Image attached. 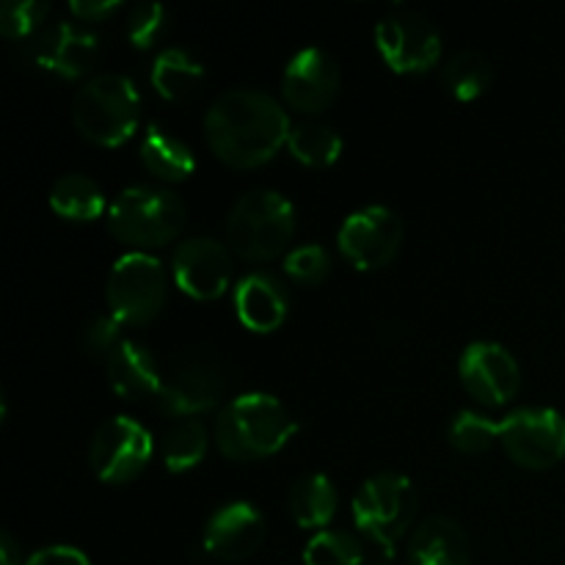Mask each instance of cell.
<instances>
[{"instance_id":"obj_33","label":"cell","mask_w":565,"mask_h":565,"mask_svg":"<svg viewBox=\"0 0 565 565\" xmlns=\"http://www.w3.org/2000/svg\"><path fill=\"white\" fill-rule=\"evenodd\" d=\"M121 340H125L121 337V323L114 315H97L81 334L83 351L92 353V356H108Z\"/></svg>"},{"instance_id":"obj_34","label":"cell","mask_w":565,"mask_h":565,"mask_svg":"<svg viewBox=\"0 0 565 565\" xmlns=\"http://www.w3.org/2000/svg\"><path fill=\"white\" fill-rule=\"evenodd\" d=\"M25 565H92L88 557L83 555L81 550L75 546H64V544H55V546H44V550L33 552L28 557Z\"/></svg>"},{"instance_id":"obj_28","label":"cell","mask_w":565,"mask_h":565,"mask_svg":"<svg viewBox=\"0 0 565 565\" xmlns=\"http://www.w3.org/2000/svg\"><path fill=\"white\" fill-rule=\"evenodd\" d=\"M447 436H450V445L463 456H483L500 441V423L486 417L483 412L463 408L452 417Z\"/></svg>"},{"instance_id":"obj_18","label":"cell","mask_w":565,"mask_h":565,"mask_svg":"<svg viewBox=\"0 0 565 565\" xmlns=\"http://www.w3.org/2000/svg\"><path fill=\"white\" fill-rule=\"evenodd\" d=\"M235 309L237 318L246 329L268 334L279 329L290 309V292L285 281L270 270H254L243 276L235 287Z\"/></svg>"},{"instance_id":"obj_36","label":"cell","mask_w":565,"mask_h":565,"mask_svg":"<svg viewBox=\"0 0 565 565\" xmlns=\"http://www.w3.org/2000/svg\"><path fill=\"white\" fill-rule=\"evenodd\" d=\"M22 557H20V546H17V541L11 539V533H0V565H20Z\"/></svg>"},{"instance_id":"obj_15","label":"cell","mask_w":565,"mask_h":565,"mask_svg":"<svg viewBox=\"0 0 565 565\" xmlns=\"http://www.w3.org/2000/svg\"><path fill=\"white\" fill-rule=\"evenodd\" d=\"M224 395V375L218 364L210 359L193 356L182 359L174 370L163 379L154 403L169 417H196L218 406Z\"/></svg>"},{"instance_id":"obj_14","label":"cell","mask_w":565,"mask_h":565,"mask_svg":"<svg viewBox=\"0 0 565 565\" xmlns=\"http://www.w3.org/2000/svg\"><path fill=\"white\" fill-rule=\"evenodd\" d=\"M171 274L185 296L213 301L232 281V254L215 237H185L171 257Z\"/></svg>"},{"instance_id":"obj_20","label":"cell","mask_w":565,"mask_h":565,"mask_svg":"<svg viewBox=\"0 0 565 565\" xmlns=\"http://www.w3.org/2000/svg\"><path fill=\"white\" fill-rule=\"evenodd\" d=\"M105 373H108V384L114 386L116 395L127 397V401L154 397L163 384L152 351L138 340H121L105 356Z\"/></svg>"},{"instance_id":"obj_11","label":"cell","mask_w":565,"mask_h":565,"mask_svg":"<svg viewBox=\"0 0 565 565\" xmlns=\"http://www.w3.org/2000/svg\"><path fill=\"white\" fill-rule=\"evenodd\" d=\"M375 44L390 70L417 75L436 66L441 55V33L419 11H392L375 28Z\"/></svg>"},{"instance_id":"obj_9","label":"cell","mask_w":565,"mask_h":565,"mask_svg":"<svg viewBox=\"0 0 565 565\" xmlns=\"http://www.w3.org/2000/svg\"><path fill=\"white\" fill-rule=\"evenodd\" d=\"M152 458V436L132 417H110L94 430L88 463L103 483L121 486L136 480Z\"/></svg>"},{"instance_id":"obj_24","label":"cell","mask_w":565,"mask_h":565,"mask_svg":"<svg viewBox=\"0 0 565 565\" xmlns=\"http://www.w3.org/2000/svg\"><path fill=\"white\" fill-rule=\"evenodd\" d=\"M204 81L202 61L193 58L188 50L182 47H166L160 50L158 58L152 64V86L160 97L171 99H188Z\"/></svg>"},{"instance_id":"obj_8","label":"cell","mask_w":565,"mask_h":565,"mask_svg":"<svg viewBox=\"0 0 565 565\" xmlns=\"http://www.w3.org/2000/svg\"><path fill=\"white\" fill-rule=\"evenodd\" d=\"M500 445L522 469H550L565 458V417L550 406H524L500 423Z\"/></svg>"},{"instance_id":"obj_3","label":"cell","mask_w":565,"mask_h":565,"mask_svg":"<svg viewBox=\"0 0 565 565\" xmlns=\"http://www.w3.org/2000/svg\"><path fill=\"white\" fill-rule=\"evenodd\" d=\"M296 232V207L290 199L270 188L248 191L226 215V243L248 263L276 259Z\"/></svg>"},{"instance_id":"obj_5","label":"cell","mask_w":565,"mask_h":565,"mask_svg":"<svg viewBox=\"0 0 565 565\" xmlns=\"http://www.w3.org/2000/svg\"><path fill=\"white\" fill-rule=\"evenodd\" d=\"M182 226H185V204L169 188H125L108 210V232L125 246H166L180 235Z\"/></svg>"},{"instance_id":"obj_6","label":"cell","mask_w":565,"mask_h":565,"mask_svg":"<svg viewBox=\"0 0 565 565\" xmlns=\"http://www.w3.org/2000/svg\"><path fill=\"white\" fill-rule=\"evenodd\" d=\"M417 505V491L406 475L379 472L359 486L351 513L359 533L392 555L397 541L412 530Z\"/></svg>"},{"instance_id":"obj_2","label":"cell","mask_w":565,"mask_h":565,"mask_svg":"<svg viewBox=\"0 0 565 565\" xmlns=\"http://www.w3.org/2000/svg\"><path fill=\"white\" fill-rule=\"evenodd\" d=\"M296 428V419L274 395L248 392L221 408L213 434L221 456L235 463H252L279 452Z\"/></svg>"},{"instance_id":"obj_26","label":"cell","mask_w":565,"mask_h":565,"mask_svg":"<svg viewBox=\"0 0 565 565\" xmlns=\"http://www.w3.org/2000/svg\"><path fill=\"white\" fill-rule=\"evenodd\" d=\"M210 434L202 419H180L171 425L160 441V456L169 472H188L204 458Z\"/></svg>"},{"instance_id":"obj_35","label":"cell","mask_w":565,"mask_h":565,"mask_svg":"<svg viewBox=\"0 0 565 565\" xmlns=\"http://www.w3.org/2000/svg\"><path fill=\"white\" fill-rule=\"evenodd\" d=\"M121 9L119 0H72L70 11L83 22H99Z\"/></svg>"},{"instance_id":"obj_4","label":"cell","mask_w":565,"mask_h":565,"mask_svg":"<svg viewBox=\"0 0 565 565\" xmlns=\"http://www.w3.org/2000/svg\"><path fill=\"white\" fill-rule=\"evenodd\" d=\"M141 94L132 77L121 72H99L75 94L72 119L77 132L99 147H119L136 132Z\"/></svg>"},{"instance_id":"obj_25","label":"cell","mask_w":565,"mask_h":565,"mask_svg":"<svg viewBox=\"0 0 565 565\" xmlns=\"http://www.w3.org/2000/svg\"><path fill=\"white\" fill-rule=\"evenodd\" d=\"M287 147H290V154L298 163L323 169V166H331L342 154V136L331 125L303 119L292 125Z\"/></svg>"},{"instance_id":"obj_7","label":"cell","mask_w":565,"mask_h":565,"mask_svg":"<svg viewBox=\"0 0 565 565\" xmlns=\"http://www.w3.org/2000/svg\"><path fill=\"white\" fill-rule=\"evenodd\" d=\"M169 298L163 263L147 252H130L114 263L105 285V301L121 326L152 323Z\"/></svg>"},{"instance_id":"obj_16","label":"cell","mask_w":565,"mask_h":565,"mask_svg":"<svg viewBox=\"0 0 565 565\" xmlns=\"http://www.w3.org/2000/svg\"><path fill=\"white\" fill-rule=\"evenodd\" d=\"M340 83V66L326 50L303 47L287 61L285 75H281V94L287 105L301 114H320L334 103Z\"/></svg>"},{"instance_id":"obj_30","label":"cell","mask_w":565,"mask_h":565,"mask_svg":"<svg viewBox=\"0 0 565 565\" xmlns=\"http://www.w3.org/2000/svg\"><path fill=\"white\" fill-rule=\"evenodd\" d=\"M50 6L44 0H9L0 6V31L9 39L36 36L47 20Z\"/></svg>"},{"instance_id":"obj_1","label":"cell","mask_w":565,"mask_h":565,"mask_svg":"<svg viewBox=\"0 0 565 565\" xmlns=\"http://www.w3.org/2000/svg\"><path fill=\"white\" fill-rule=\"evenodd\" d=\"M290 119L276 97L259 88H230L204 114V138L218 160L254 169L274 158L290 138Z\"/></svg>"},{"instance_id":"obj_27","label":"cell","mask_w":565,"mask_h":565,"mask_svg":"<svg viewBox=\"0 0 565 565\" xmlns=\"http://www.w3.org/2000/svg\"><path fill=\"white\" fill-rule=\"evenodd\" d=\"M491 77H494V72H491L489 58L483 53H478V50H461L441 70L445 86L450 88L452 97L463 99V103L478 99L480 94L489 92Z\"/></svg>"},{"instance_id":"obj_19","label":"cell","mask_w":565,"mask_h":565,"mask_svg":"<svg viewBox=\"0 0 565 565\" xmlns=\"http://www.w3.org/2000/svg\"><path fill=\"white\" fill-rule=\"evenodd\" d=\"M408 565H469V535L450 516H428L412 530L406 546Z\"/></svg>"},{"instance_id":"obj_21","label":"cell","mask_w":565,"mask_h":565,"mask_svg":"<svg viewBox=\"0 0 565 565\" xmlns=\"http://www.w3.org/2000/svg\"><path fill=\"white\" fill-rule=\"evenodd\" d=\"M141 160L149 174L166 182H182L196 169L193 149L182 138L171 136L166 127L149 125L141 138Z\"/></svg>"},{"instance_id":"obj_13","label":"cell","mask_w":565,"mask_h":565,"mask_svg":"<svg viewBox=\"0 0 565 565\" xmlns=\"http://www.w3.org/2000/svg\"><path fill=\"white\" fill-rule=\"evenodd\" d=\"M25 58L58 77H81L97 64L99 39L75 22H53L25 42Z\"/></svg>"},{"instance_id":"obj_32","label":"cell","mask_w":565,"mask_h":565,"mask_svg":"<svg viewBox=\"0 0 565 565\" xmlns=\"http://www.w3.org/2000/svg\"><path fill=\"white\" fill-rule=\"evenodd\" d=\"M166 28V9L160 3H138L127 17V39L132 47L147 50L160 39Z\"/></svg>"},{"instance_id":"obj_12","label":"cell","mask_w":565,"mask_h":565,"mask_svg":"<svg viewBox=\"0 0 565 565\" xmlns=\"http://www.w3.org/2000/svg\"><path fill=\"white\" fill-rule=\"evenodd\" d=\"M458 375L469 395L483 406H505L522 386L516 356L494 340H475L458 359Z\"/></svg>"},{"instance_id":"obj_22","label":"cell","mask_w":565,"mask_h":565,"mask_svg":"<svg viewBox=\"0 0 565 565\" xmlns=\"http://www.w3.org/2000/svg\"><path fill=\"white\" fill-rule=\"evenodd\" d=\"M50 207L58 218L72 221V224H88L105 213V193L92 177L72 174L58 177L50 188Z\"/></svg>"},{"instance_id":"obj_23","label":"cell","mask_w":565,"mask_h":565,"mask_svg":"<svg viewBox=\"0 0 565 565\" xmlns=\"http://www.w3.org/2000/svg\"><path fill=\"white\" fill-rule=\"evenodd\" d=\"M287 502H290L292 519H296L301 527L320 530L334 519L340 497H337L331 478H326L323 472H312L303 475V478H298L296 483H292Z\"/></svg>"},{"instance_id":"obj_10","label":"cell","mask_w":565,"mask_h":565,"mask_svg":"<svg viewBox=\"0 0 565 565\" xmlns=\"http://www.w3.org/2000/svg\"><path fill=\"white\" fill-rule=\"evenodd\" d=\"M337 246L359 270H379L397 257L403 246L401 215L384 204H370L342 221Z\"/></svg>"},{"instance_id":"obj_29","label":"cell","mask_w":565,"mask_h":565,"mask_svg":"<svg viewBox=\"0 0 565 565\" xmlns=\"http://www.w3.org/2000/svg\"><path fill=\"white\" fill-rule=\"evenodd\" d=\"M364 544L345 530H320L303 546V565H362Z\"/></svg>"},{"instance_id":"obj_31","label":"cell","mask_w":565,"mask_h":565,"mask_svg":"<svg viewBox=\"0 0 565 565\" xmlns=\"http://www.w3.org/2000/svg\"><path fill=\"white\" fill-rule=\"evenodd\" d=\"M285 270L298 285H320V281H326V276L331 270L329 252L320 243H303V246H296L292 252H287Z\"/></svg>"},{"instance_id":"obj_17","label":"cell","mask_w":565,"mask_h":565,"mask_svg":"<svg viewBox=\"0 0 565 565\" xmlns=\"http://www.w3.org/2000/svg\"><path fill=\"white\" fill-rule=\"evenodd\" d=\"M265 541V519L252 502H226L204 524V552L237 563L252 557Z\"/></svg>"}]
</instances>
